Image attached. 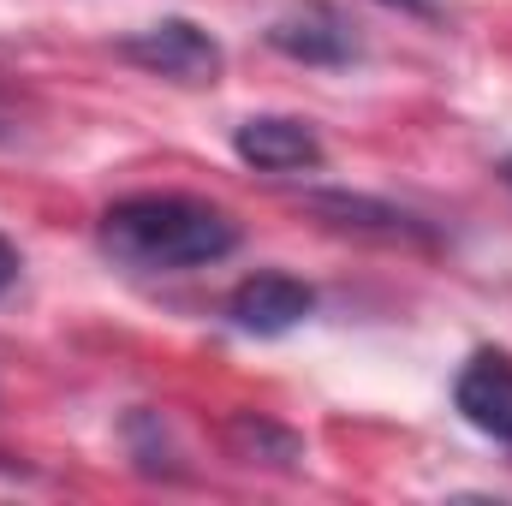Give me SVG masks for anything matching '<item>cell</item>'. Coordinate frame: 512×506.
Instances as JSON below:
<instances>
[{
  "instance_id": "8",
  "label": "cell",
  "mask_w": 512,
  "mask_h": 506,
  "mask_svg": "<svg viewBox=\"0 0 512 506\" xmlns=\"http://www.w3.org/2000/svg\"><path fill=\"white\" fill-rule=\"evenodd\" d=\"M227 453L245 459V465H280V471H292V465L304 459V441H298L292 429L256 417V411H239V417L227 423Z\"/></svg>"
},
{
  "instance_id": "9",
  "label": "cell",
  "mask_w": 512,
  "mask_h": 506,
  "mask_svg": "<svg viewBox=\"0 0 512 506\" xmlns=\"http://www.w3.org/2000/svg\"><path fill=\"white\" fill-rule=\"evenodd\" d=\"M12 280H18V251H12V239H0V298H6Z\"/></svg>"
},
{
  "instance_id": "3",
  "label": "cell",
  "mask_w": 512,
  "mask_h": 506,
  "mask_svg": "<svg viewBox=\"0 0 512 506\" xmlns=\"http://www.w3.org/2000/svg\"><path fill=\"white\" fill-rule=\"evenodd\" d=\"M268 48L298 60V66H352L364 54L358 42V24L334 6V0H292L268 30Z\"/></svg>"
},
{
  "instance_id": "12",
  "label": "cell",
  "mask_w": 512,
  "mask_h": 506,
  "mask_svg": "<svg viewBox=\"0 0 512 506\" xmlns=\"http://www.w3.org/2000/svg\"><path fill=\"white\" fill-rule=\"evenodd\" d=\"M501 185L512 191V161H501Z\"/></svg>"
},
{
  "instance_id": "11",
  "label": "cell",
  "mask_w": 512,
  "mask_h": 506,
  "mask_svg": "<svg viewBox=\"0 0 512 506\" xmlns=\"http://www.w3.org/2000/svg\"><path fill=\"white\" fill-rule=\"evenodd\" d=\"M12 131H18V120H12V114H6V102H0V143H6Z\"/></svg>"
},
{
  "instance_id": "2",
  "label": "cell",
  "mask_w": 512,
  "mask_h": 506,
  "mask_svg": "<svg viewBox=\"0 0 512 506\" xmlns=\"http://www.w3.org/2000/svg\"><path fill=\"white\" fill-rule=\"evenodd\" d=\"M120 54L131 66L155 72V78H173V84H215L221 66H227L221 42L203 24H191V18H161V24L137 30V36L120 42Z\"/></svg>"
},
{
  "instance_id": "6",
  "label": "cell",
  "mask_w": 512,
  "mask_h": 506,
  "mask_svg": "<svg viewBox=\"0 0 512 506\" xmlns=\"http://www.w3.org/2000/svg\"><path fill=\"white\" fill-rule=\"evenodd\" d=\"M233 155L256 167V173H304V167H322V137L304 126V120H286V114H256L233 131Z\"/></svg>"
},
{
  "instance_id": "5",
  "label": "cell",
  "mask_w": 512,
  "mask_h": 506,
  "mask_svg": "<svg viewBox=\"0 0 512 506\" xmlns=\"http://www.w3.org/2000/svg\"><path fill=\"white\" fill-rule=\"evenodd\" d=\"M453 405H459V417H465L477 435L512 447V358L507 352H477V358H465V370L453 381Z\"/></svg>"
},
{
  "instance_id": "7",
  "label": "cell",
  "mask_w": 512,
  "mask_h": 506,
  "mask_svg": "<svg viewBox=\"0 0 512 506\" xmlns=\"http://www.w3.org/2000/svg\"><path fill=\"white\" fill-rule=\"evenodd\" d=\"M316 215H328L334 227L346 233H376V239H429V227L393 203H376V197H352V191H316L310 197Z\"/></svg>"
},
{
  "instance_id": "4",
  "label": "cell",
  "mask_w": 512,
  "mask_h": 506,
  "mask_svg": "<svg viewBox=\"0 0 512 506\" xmlns=\"http://www.w3.org/2000/svg\"><path fill=\"white\" fill-rule=\"evenodd\" d=\"M316 310V292L292 274H251L227 292V322L239 334H256V340H274V334H292L304 316Z\"/></svg>"
},
{
  "instance_id": "1",
  "label": "cell",
  "mask_w": 512,
  "mask_h": 506,
  "mask_svg": "<svg viewBox=\"0 0 512 506\" xmlns=\"http://www.w3.org/2000/svg\"><path fill=\"white\" fill-rule=\"evenodd\" d=\"M102 251L137 274H179V268H209L233 256L239 227L215 203L173 197V191H137L102 215Z\"/></svg>"
},
{
  "instance_id": "10",
  "label": "cell",
  "mask_w": 512,
  "mask_h": 506,
  "mask_svg": "<svg viewBox=\"0 0 512 506\" xmlns=\"http://www.w3.org/2000/svg\"><path fill=\"white\" fill-rule=\"evenodd\" d=\"M382 6H399V12H429L435 0H382Z\"/></svg>"
}]
</instances>
